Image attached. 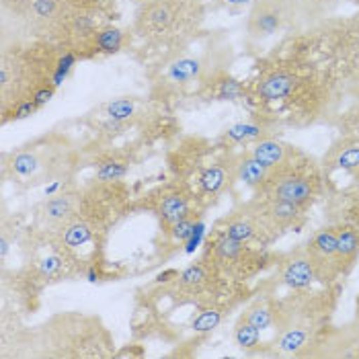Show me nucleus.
<instances>
[{
  "label": "nucleus",
  "instance_id": "obj_1",
  "mask_svg": "<svg viewBox=\"0 0 359 359\" xmlns=\"http://www.w3.org/2000/svg\"><path fill=\"white\" fill-rule=\"evenodd\" d=\"M325 181L327 175L323 170V165L306 152H300L292 161L271 168L263 185L255 194L290 201L294 205L310 210L325 191Z\"/></svg>",
  "mask_w": 359,
  "mask_h": 359
},
{
  "label": "nucleus",
  "instance_id": "obj_2",
  "mask_svg": "<svg viewBox=\"0 0 359 359\" xmlns=\"http://www.w3.org/2000/svg\"><path fill=\"white\" fill-rule=\"evenodd\" d=\"M194 17H201L197 0H148L136 15V31L146 39L163 41L183 35Z\"/></svg>",
  "mask_w": 359,
  "mask_h": 359
},
{
  "label": "nucleus",
  "instance_id": "obj_3",
  "mask_svg": "<svg viewBox=\"0 0 359 359\" xmlns=\"http://www.w3.org/2000/svg\"><path fill=\"white\" fill-rule=\"evenodd\" d=\"M243 212L255 222V226L261 234V243L267 245V243L277 241L279 236H283L285 232L298 230L304 224L308 210L294 205L290 201L255 194L249 203L243 205Z\"/></svg>",
  "mask_w": 359,
  "mask_h": 359
},
{
  "label": "nucleus",
  "instance_id": "obj_4",
  "mask_svg": "<svg viewBox=\"0 0 359 359\" xmlns=\"http://www.w3.org/2000/svg\"><path fill=\"white\" fill-rule=\"evenodd\" d=\"M294 25V15L276 2L259 0L249 6L247 15V35L250 41H265L267 37H273L283 29Z\"/></svg>",
  "mask_w": 359,
  "mask_h": 359
},
{
  "label": "nucleus",
  "instance_id": "obj_5",
  "mask_svg": "<svg viewBox=\"0 0 359 359\" xmlns=\"http://www.w3.org/2000/svg\"><path fill=\"white\" fill-rule=\"evenodd\" d=\"M337 232H339V224H331L320 228L318 232L312 234V238L308 241L304 247L306 255L312 259V263L316 265L318 271V281L323 283H331L337 277L334 271V257H337Z\"/></svg>",
  "mask_w": 359,
  "mask_h": 359
},
{
  "label": "nucleus",
  "instance_id": "obj_6",
  "mask_svg": "<svg viewBox=\"0 0 359 359\" xmlns=\"http://www.w3.org/2000/svg\"><path fill=\"white\" fill-rule=\"evenodd\" d=\"M325 175L332 172H351L353 177L359 175V136H343L337 140L327 154L320 161Z\"/></svg>",
  "mask_w": 359,
  "mask_h": 359
},
{
  "label": "nucleus",
  "instance_id": "obj_7",
  "mask_svg": "<svg viewBox=\"0 0 359 359\" xmlns=\"http://www.w3.org/2000/svg\"><path fill=\"white\" fill-rule=\"evenodd\" d=\"M359 261V226L351 222H339L337 232V257L334 271L337 277H347Z\"/></svg>",
  "mask_w": 359,
  "mask_h": 359
},
{
  "label": "nucleus",
  "instance_id": "obj_8",
  "mask_svg": "<svg viewBox=\"0 0 359 359\" xmlns=\"http://www.w3.org/2000/svg\"><path fill=\"white\" fill-rule=\"evenodd\" d=\"M314 281H318V271L304 249L285 259L279 269V283L294 292L310 287Z\"/></svg>",
  "mask_w": 359,
  "mask_h": 359
},
{
  "label": "nucleus",
  "instance_id": "obj_9",
  "mask_svg": "<svg viewBox=\"0 0 359 359\" xmlns=\"http://www.w3.org/2000/svg\"><path fill=\"white\" fill-rule=\"evenodd\" d=\"M68 15V6L64 0H27L25 17L31 27L39 31H52L57 35L64 19Z\"/></svg>",
  "mask_w": 359,
  "mask_h": 359
},
{
  "label": "nucleus",
  "instance_id": "obj_10",
  "mask_svg": "<svg viewBox=\"0 0 359 359\" xmlns=\"http://www.w3.org/2000/svg\"><path fill=\"white\" fill-rule=\"evenodd\" d=\"M79 205H81V194L74 191H62L54 195L52 199H48L41 210H39V220L46 226H55L60 228L62 224L72 220L79 214Z\"/></svg>",
  "mask_w": 359,
  "mask_h": 359
},
{
  "label": "nucleus",
  "instance_id": "obj_11",
  "mask_svg": "<svg viewBox=\"0 0 359 359\" xmlns=\"http://www.w3.org/2000/svg\"><path fill=\"white\" fill-rule=\"evenodd\" d=\"M249 152L261 163L263 166H267L269 170L276 168V166H281L283 163L292 161L294 156H298L302 150L290 142H283V140L277 138H265L255 142L252 146L249 148Z\"/></svg>",
  "mask_w": 359,
  "mask_h": 359
},
{
  "label": "nucleus",
  "instance_id": "obj_12",
  "mask_svg": "<svg viewBox=\"0 0 359 359\" xmlns=\"http://www.w3.org/2000/svg\"><path fill=\"white\" fill-rule=\"evenodd\" d=\"M57 241H60V247L62 249H79L84 247L86 243H90L97 234V226L93 222L83 220L79 216H74L72 220H68L66 224H62L57 228Z\"/></svg>",
  "mask_w": 359,
  "mask_h": 359
},
{
  "label": "nucleus",
  "instance_id": "obj_13",
  "mask_svg": "<svg viewBox=\"0 0 359 359\" xmlns=\"http://www.w3.org/2000/svg\"><path fill=\"white\" fill-rule=\"evenodd\" d=\"M123 43H126L123 31L105 25V27L97 29L95 35L84 43L81 50H88V55H113L121 52ZM81 50L76 54H81Z\"/></svg>",
  "mask_w": 359,
  "mask_h": 359
},
{
  "label": "nucleus",
  "instance_id": "obj_14",
  "mask_svg": "<svg viewBox=\"0 0 359 359\" xmlns=\"http://www.w3.org/2000/svg\"><path fill=\"white\" fill-rule=\"evenodd\" d=\"M158 218L165 222L166 226H175L177 222L185 220L191 216V203L189 197L183 191H168L163 195V199L158 201Z\"/></svg>",
  "mask_w": 359,
  "mask_h": 359
},
{
  "label": "nucleus",
  "instance_id": "obj_15",
  "mask_svg": "<svg viewBox=\"0 0 359 359\" xmlns=\"http://www.w3.org/2000/svg\"><path fill=\"white\" fill-rule=\"evenodd\" d=\"M265 138H271V123L261 121V119H249V121L234 123L224 134V140H228L232 144H255V142Z\"/></svg>",
  "mask_w": 359,
  "mask_h": 359
},
{
  "label": "nucleus",
  "instance_id": "obj_16",
  "mask_svg": "<svg viewBox=\"0 0 359 359\" xmlns=\"http://www.w3.org/2000/svg\"><path fill=\"white\" fill-rule=\"evenodd\" d=\"M267 175H269V168L261 165L250 152L241 154L234 161V177H236V181H241L243 185H247L252 191H257L263 185Z\"/></svg>",
  "mask_w": 359,
  "mask_h": 359
},
{
  "label": "nucleus",
  "instance_id": "obj_17",
  "mask_svg": "<svg viewBox=\"0 0 359 359\" xmlns=\"http://www.w3.org/2000/svg\"><path fill=\"white\" fill-rule=\"evenodd\" d=\"M222 234L232 238V241H236V243H243V245L261 243V234H259L255 222L250 220L243 210L236 212L230 220L226 222V226L222 228Z\"/></svg>",
  "mask_w": 359,
  "mask_h": 359
},
{
  "label": "nucleus",
  "instance_id": "obj_18",
  "mask_svg": "<svg viewBox=\"0 0 359 359\" xmlns=\"http://www.w3.org/2000/svg\"><path fill=\"white\" fill-rule=\"evenodd\" d=\"M230 177H234V163L230 166H224V163L218 165L208 166L201 175H199V187L205 195H220L228 183H230ZM236 179V177H234Z\"/></svg>",
  "mask_w": 359,
  "mask_h": 359
},
{
  "label": "nucleus",
  "instance_id": "obj_19",
  "mask_svg": "<svg viewBox=\"0 0 359 359\" xmlns=\"http://www.w3.org/2000/svg\"><path fill=\"white\" fill-rule=\"evenodd\" d=\"M341 0H300L296 11V25H314L325 21Z\"/></svg>",
  "mask_w": 359,
  "mask_h": 359
},
{
  "label": "nucleus",
  "instance_id": "obj_20",
  "mask_svg": "<svg viewBox=\"0 0 359 359\" xmlns=\"http://www.w3.org/2000/svg\"><path fill=\"white\" fill-rule=\"evenodd\" d=\"M276 316L277 306L273 300H257L243 312V318L249 320L250 325H255L259 331L276 327Z\"/></svg>",
  "mask_w": 359,
  "mask_h": 359
},
{
  "label": "nucleus",
  "instance_id": "obj_21",
  "mask_svg": "<svg viewBox=\"0 0 359 359\" xmlns=\"http://www.w3.org/2000/svg\"><path fill=\"white\" fill-rule=\"evenodd\" d=\"M232 341H234V345L241 351H245V353H257L261 349V331L255 325H250L249 320H245L241 316L238 323L234 325Z\"/></svg>",
  "mask_w": 359,
  "mask_h": 359
},
{
  "label": "nucleus",
  "instance_id": "obj_22",
  "mask_svg": "<svg viewBox=\"0 0 359 359\" xmlns=\"http://www.w3.org/2000/svg\"><path fill=\"white\" fill-rule=\"evenodd\" d=\"M130 165L119 161V158H103L95 165V181L103 183V185H113L119 183L128 177Z\"/></svg>",
  "mask_w": 359,
  "mask_h": 359
},
{
  "label": "nucleus",
  "instance_id": "obj_23",
  "mask_svg": "<svg viewBox=\"0 0 359 359\" xmlns=\"http://www.w3.org/2000/svg\"><path fill=\"white\" fill-rule=\"evenodd\" d=\"M201 68H203V66H201V62H199L197 57H179V60H175V62L168 66L166 76H168L170 83H191V81H195V79L201 74Z\"/></svg>",
  "mask_w": 359,
  "mask_h": 359
},
{
  "label": "nucleus",
  "instance_id": "obj_24",
  "mask_svg": "<svg viewBox=\"0 0 359 359\" xmlns=\"http://www.w3.org/2000/svg\"><path fill=\"white\" fill-rule=\"evenodd\" d=\"M210 281V276H208V269L201 265V263H194L189 267H185L179 277H177V283L183 292H189V294H197L201 292Z\"/></svg>",
  "mask_w": 359,
  "mask_h": 359
},
{
  "label": "nucleus",
  "instance_id": "obj_25",
  "mask_svg": "<svg viewBox=\"0 0 359 359\" xmlns=\"http://www.w3.org/2000/svg\"><path fill=\"white\" fill-rule=\"evenodd\" d=\"M224 320V310L222 308H205L201 310L191 323V329L195 332H212L218 329Z\"/></svg>",
  "mask_w": 359,
  "mask_h": 359
},
{
  "label": "nucleus",
  "instance_id": "obj_26",
  "mask_svg": "<svg viewBox=\"0 0 359 359\" xmlns=\"http://www.w3.org/2000/svg\"><path fill=\"white\" fill-rule=\"evenodd\" d=\"M37 168H39V158L33 152H27V150L15 154L13 161H11V170L19 179H27L33 172H37Z\"/></svg>",
  "mask_w": 359,
  "mask_h": 359
},
{
  "label": "nucleus",
  "instance_id": "obj_27",
  "mask_svg": "<svg viewBox=\"0 0 359 359\" xmlns=\"http://www.w3.org/2000/svg\"><path fill=\"white\" fill-rule=\"evenodd\" d=\"M216 99L218 101H236L245 97V86L234 81L232 76H220L216 79Z\"/></svg>",
  "mask_w": 359,
  "mask_h": 359
},
{
  "label": "nucleus",
  "instance_id": "obj_28",
  "mask_svg": "<svg viewBox=\"0 0 359 359\" xmlns=\"http://www.w3.org/2000/svg\"><path fill=\"white\" fill-rule=\"evenodd\" d=\"M134 111H136L134 99H117L107 105V115L113 121H126L134 115Z\"/></svg>",
  "mask_w": 359,
  "mask_h": 359
},
{
  "label": "nucleus",
  "instance_id": "obj_29",
  "mask_svg": "<svg viewBox=\"0 0 359 359\" xmlns=\"http://www.w3.org/2000/svg\"><path fill=\"white\" fill-rule=\"evenodd\" d=\"M199 224H197V218H194V214L189 216V218H185V220L177 222L175 226H170V234H172V238L177 241V243H187V241H191L195 234V228H197Z\"/></svg>",
  "mask_w": 359,
  "mask_h": 359
},
{
  "label": "nucleus",
  "instance_id": "obj_30",
  "mask_svg": "<svg viewBox=\"0 0 359 359\" xmlns=\"http://www.w3.org/2000/svg\"><path fill=\"white\" fill-rule=\"evenodd\" d=\"M115 0H64L68 11H88V13H99L105 6H109Z\"/></svg>",
  "mask_w": 359,
  "mask_h": 359
},
{
  "label": "nucleus",
  "instance_id": "obj_31",
  "mask_svg": "<svg viewBox=\"0 0 359 359\" xmlns=\"http://www.w3.org/2000/svg\"><path fill=\"white\" fill-rule=\"evenodd\" d=\"M220 2L226 6H250L252 2H259V0H220ZM267 2H276V4L285 6L294 15V25H296V11H298L300 0H267Z\"/></svg>",
  "mask_w": 359,
  "mask_h": 359
},
{
  "label": "nucleus",
  "instance_id": "obj_32",
  "mask_svg": "<svg viewBox=\"0 0 359 359\" xmlns=\"http://www.w3.org/2000/svg\"><path fill=\"white\" fill-rule=\"evenodd\" d=\"M37 105H35V101L33 99H25V101H19L17 105H13L11 107V119H15V121H19V119H27L31 115H35L37 113Z\"/></svg>",
  "mask_w": 359,
  "mask_h": 359
},
{
  "label": "nucleus",
  "instance_id": "obj_33",
  "mask_svg": "<svg viewBox=\"0 0 359 359\" xmlns=\"http://www.w3.org/2000/svg\"><path fill=\"white\" fill-rule=\"evenodd\" d=\"M341 130L343 136H359V101L355 109L349 111L345 119H341Z\"/></svg>",
  "mask_w": 359,
  "mask_h": 359
},
{
  "label": "nucleus",
  "instance_id": "obj_34",
  "mask_svg": "<svg viewBox=\"0 0 359 359\" xmlns=\"http://www.w3.org/2000/svg\"><path fill=\"white\" fill-rule=\"evenodd\" d=\"M41 273L43 276H54L57 273L60 269H62V259L60 257H50V259H46L43 263H41Z\"/></svg>",
  "mask_w": 359,
  "mask_h": 359
},
{
  "label": "nucleus",
  "instance_id": "obj_35",
  "mask_svg": "<svg viewBox=\"0 0 359 359\" xmlns=\"http://www.w3.org/2000/svg\"><path fill=\"white\" fill-rule=\"evenodd\" d=\"M343 222H351V224L359 226V195H351V203L347 208V216Z\"/></svg>",
  "mask_w": 359,
  "mask_h": 359
},
{
  "label": "nucleus",
  "instance_id": "obj_36",
  "mask_svg": "<svg viewBox=\"0 0 359 359\" xmlns=\"http://www.w3.org/2000/svg\"><path fill=\"white\" fill-rule=\"evenodd\" d=\"M8 247H11V243H8L6 230H2V236H0V257H2V261H4L6 255H8Z\"/></svg>",
  "mask_w": 359,
  "mask_h": 359
},
{
  "label": "nucleus",
  "instance_id": "obj_37",
  "mask_svg": "<svg viewBox=\"0 0 359 359\" xmlns=\"http://www.w3.org/2000/svg\"><path fill=\"white\" fill-rule=\"evenodd\" d=\"M349 90H351V95H353V97H358V101H359V74L353 79V83H351V88H349Z\"/></svg>",
  "mask_w": 359,
  "mask_h": 359
},
{
  "label": "nucleus",
  "instance_id": "obj_38",
  "mask_svg": "<svg viewBox=\"0 0 359 359\" xmlns=\"http://www.w3.org/2000/svg\"><path fill=\"white\" fill-rule=\"evenodd\" d=\"M168 277H179V273H177L175 269L165 271V273H161V276H158V281H161V283H163V281H168Z\"/></svg>",
  "mask_w": 359,
  "mask_h": 359
},
{
  "label": "nucleus",
  "instance_id": "obj_39",
  "mask_svg": "<svg viewBox=\"0 0 359 359\" xmlns=\"http://www.w3.org/2000/svg\"><path fill=\"white\" fill-rule=\"evenodd\" d=\"M353 323L359 327V298H358V306H355V318H353Z\"/></svg>",
  "mask_w": 359,
  "mask_h": 359
},
{
  "label": "nucleus",
  "instance_id": "obj_40",
  "mask_svg": "<svg viewBox=\"0 0 359 359\" xmlns=\"http://www.w3.org/2000/svg\"><path fill=\"white\" fill-rule=\"evenodd\" d=\"M353 194L359 195V175L355 177V185H353Z\"/></svg>",
  "mask_w": 359,
  "mask_h": 359
},
{
  "label": "nucleus",
  "instance_id": "obj_41",
  "mask_svg": "<svg viewBox=\"0 0 359 359\" xmlns=\"http://www.w3.org/2000/svg\"><path fill=\"white\" fill-rule=\"evenodd\" d=\"M197 2H199V0H197Z\"/></svg>",
  "mask_w": 359,
  "mask_h": 359
}]
</instances>
